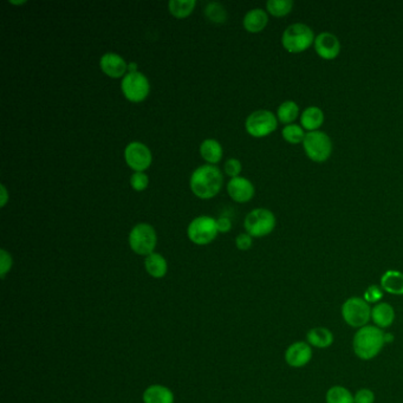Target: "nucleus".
<instances>
[{"mask_svg":"<svg viewBox=\"0 0 403 403\" xmlns=\"http://www.w3.org/2000/svg\"><path fill=\"white\" fill-rule=\"evenodd\" d=\"M228 192L230 197L236 202H247L254 197V186L249 179L236 176L228 181Z\"/></svg>","mask_w":403,"mask_h":403,"instance_id":"14","label":"nucleus"},{"mask_svg":"<svg viewBox=\"0 0 403 403\" xmlns=\"http://www.w3.org/2000/svg\"><path fill=\"white\" fill-rule=\"evenodd\" d=\"M223 174L213 164L197 168L191 176V189L200 199H210L219 193L223 186Z\"/></svg>","mask_w":403,"mask_h":403,"instance_id":"2","label":"nucleus"},{"mask_svg":"<svg viewBox=\"0 0 403 403\" xmlns=\"http://www.w3.org/2000/svg\"><path fill=\"white\" fill-rule=\"evenodd\" d=\"M277 127H278L277 115L265 109L251 112L245 122V128L254 138L269 136L270 134L275 132Z\"/></svg>","mask_w":403,"mask_h":403,"instance_id":"7","label":"nucleus"},{"mask_svg":"<svg viewBox=\"0 0 403 403\" xmlns=\"http://www.w3.org/2000/svg\"><path fill=\"white\" fill-rule=\"evenodd\" d=\"M252 244H254V241H252V236H249V233H241V234L236 236V247L241 249V251H247V249H251Z\"/></svg>","mask_w":403,"mask_h":403,"instance_id":"35","label":"nucleus"},{"mask_svg":"<svg viewBox=\"0 0 403 403\" xmlns=\"http://www.w3.org/2000/svg\"><path fill=\"white\" fill-rule=\"evenodd\" d=\"M293 9V1L292 0H269L266 3L267 12L272 14L273 17H285Z\"/></svg>","mask_w":403,"mask_h":403,"instance_id":"27","label":"nucleus"},{"mask_svg":"<svg viewBox=\"0 0 403 403\" xmlns=\"http://www.w3.org/2000/svg\"><path fill=\"white\" fill-rule=\"evenodd\" d=\"M217 228H218V232L226 233L232 228L231 220L228 219V218H225V217H221V218L217 220Z\"/></svg>","mask_w":403,"mask_h":403,"instance_id":"36","label":"nucleus"},{"mask_svg":"<svg viewBox=\"0 0 403 403\" xmlns=\"http://www.w3.org/2000/svg\"><path fill=\"white\" fill-rule=\"evenodd\" d=\"M313 347L306 341H296L286 347L284 360L289 367L300 369L309 365L313 360Z\"/></svg>","mask_w":403,"mask_h":403,"instance_id":"12","label":"nucleus"},{"mask_svg":"<svg viewBox=\"0 0 403 403\" xmlns=\"http://www.w3.org/2000/svg\"><path fill=\"white\" fill-rule=\"evenodd\" d=\"M125 159L135 172H143L151 163V151L141 142H130L125 147Z\"/></svg>","mask_w":403,"mask_h":403,"instance_id":"11","label":"nucleus"},{"mask_svg":"<svg viewBox=\"0 0 403 403\" xmlns=\"http://www.w3.org/2000/svg\"><path fill=\"white\" fill-rule=\"evenodd\" d=\"M145 266L147 272L154 278H162L167 273V262L161 254H151L147 256Z\"/></svg>","mask_w":403,"mask_h":403,"instance_id":"23","label":"nucleus"},{"mask_svg":"<svg viewBox=\"0 0 403 403\" xmlns=\"http://www.w3.org/2000/svg\"><path fill=\"white\" fill-rule=\"evenodd\" d=\"M276 217L267 208H256L246 215L244 228L252 238L269 236L276 228Z\"/></svg>","mask_w":403,"mask_h":403,"instance_id":"6","label":"nucleus"},{"mask_svg":"<svg viewBox=\"0 0 403 403\" xmlns=\"http://www.w3.org/2000/svg\"><path fill=\"white\" fill-rule=\"evenodd\" d=\"M326 403H355L354 394L343 386H332L326 394Z\"/></svg>","mask_w":403,"mask_h":403,"instance_id":"25","label":"nucleus"},{"mask_svg":"<svg viewBox=\"0 0 403 403\" xmlns=\"http://www.w3.org/2000/svg\"><path fill=\"white\" fill-rule=\"evenodd\" d=\"M282 135L285 141L290 143V145H298V143H303L304 141L306 133L302 125H285L283 130H282Z\"/></svg>","mask_w":403,"mask_h":403,"instance_id":"28","label":"nucleus"},{"mask_svg":"<svg viewBox=\"0 0 403 403\" xmlns=\"http://www.w3.org/2000/svg\"><path fill=\"white\" fill-rule=\"evenodd\" d=\"M375 393L369 388H361L354 394L355 403H374L375 402Z\"/></svg>","mask_w":403,"mask_h":403,"instance_id":"32","label":"nucleus"},{"mask_svg":"<svg viewBox=\"0 0 403 403\" xmlns=\"http://www.w3.org/2000/svg\"><path fill=\"white\" fill-rule=\"evenodd\" d=\"M195 4V0H171L168 3V10L174 17L184 18L192 13Z\"/></svg>","mask_w":403,"mask_h":403,"instance_id":"26","label":"nucleus"},{"mask_svg":"<svg viewBox=\"0 0 403 403\" xmlns=\"http://www.w3.org/2000/svg\"><path fill=\"white\" fill-rule=\"evenodd\" d=\"M395 317L396 313L393 305L387 302H380L371 306V321L374 326H378L382 330L391 328L394 324Z\"/></svg>","mask_w":403,"mask_h":403,"instance_id":"16","label":"nucleus"},{"mask_svg":"<svg viewBox=\"0 0 403 403\" xmlns=\"http://www.w3.org/2000/svg\"><path fill=\"white\" fill-rule=\"evenodd\" d=\"M156 241V232L149 223H138L129 233L130 249L140 256L154 254Z\"/></svg>","mask_w":403,"mask_h":403,"instance_id":"8","label":"nucleus"},{"mask_svg":"<svg viewBox=\"0 0 403 403\" xmlns=\"http://www.w3.org/2000/svg\"><path fill=\"white\" fill-rule=\"evenodd\" d=\"M145 403H174V395L167 387L153 384L143 393Z\"/></svg>","mask_w":403,"mask_h":403,"instance_id":"21","label":"nucleus"},{"mask_svg":"<svg viewBox=\"0 0 403 403\" xmlns=\"http://www.w3.org/2000/svg\"><path fill=\"white\" fill-rule=\"evenodd\" d=\"M206 17L215 23H223L228 19V12L219 3H210L205 8Z\"/></svg>","mask_w":403,"mask_h":403,"instance_id":"29","label":"nucleus"},{"mask_svg":"<svg viewBox=\"0 0 403 403\" xmlns=\"http://www.w3.org/2000/svg\"><path fill=\"white\" fill-rule=\"evenodd\" d=\"M217 233V220L207 215H202L192 220L187 228L189 239L197 245L210 244V241H215Z\"/></svg>","mask_w":403,"mask_h":403,"instance_id":"9","label":"nucleus"},{"mask_svg":"<svg viewBox=\"0 0 403 403\" xmlns=\"http://www.w3.org/2000/svg\"><path fill=\"white\" fill-rule=\"evenodd\" d=\"M315 51L324 60H336L341 52V42L331 32H322L316 37L313 43Z\"/></svg>","mask_w":403,"mask_h":403,"instance_id":"13","label":"nucleus"},{"mask_svg":"<svg viewBox=\"0 0 403 403\" xmlns=\"http://www.w3.org/2000/svg\"><path fill=\"white\" fill-rule=\"evenodd\" d=\"M121 89L125 99L132 102H141L149 94V81L142 73H128L125 75Z\"/></svg>","mask_w":403,"mask_h":403,"instance_id":"10","label":"nucleus"},{"mask_svg":"<svg viewBox=\"0 0 403 403\" xmlns=\"http://www.w3.org/2000/svg\"><path fill=\"white\" fill-rule=\"evenodd\" d=\"M386 332L375 326L357 329L352 339L354 354L362 361H371L380 355L386 345Z\"/></svg>","mask_w":403,"mask_h":403,"instance_id":"1","label":"nucleus"},{"mask_svg":"<svg viewBox=\"0 0 403 403\" xmlns=\"http://www.w3.org/2000/svg\"><path fill=\"white\" fill-rule=\"evenodd\" d=\"M306 342L316 349H328L334 342V336L326 326H315L306 332Z\"/></svg>","mask_w":403,"mask_h":403,"instance_id":"17","label":"nucleus"},{"mask_svg":"<svg viewBox=\"0 0 403 403\" xmlns=\"http://www.w3.org/2000/svg\"><path fill=\"white\" fill-rule=\"evenodd\" d=\"M383 295H384V291L382 290L380 285H370L365 290L363 298L369 304H373V303L374 304H378L383 298Z\"/></svg>","mask_w":403,"mask_h":403,"instance_id":"30","label":"nucleus"},{"mask_svg":"<svg viewBox=\"0 0 403 403\" xmlns=\"http://www.w3.org/2000/svg\"><path fill=\"white\" fill-rule=\"evenodd\" d=\"M130 184L135 191L142 192L148 187L149 178L143 172H135L133 175L130 176Z\"/></svg>","mask_w":403,"mask_h":403,"instance_id":"31","label":"nucleus"},{"mask_svg":"<svg viewBox=\"0 0 403 403\" xmlns=\"http://www.w3.org/2000/svg\"><path fill=\"white\" fill-rule=\"evenodd\" d=\"M300 117V110L298 104L295 101H285L280 104L277 110V119L280 123L289 125Z\"/></svg>","mask_w":403,"mask_h":403,"instance_id":"24","label":"nucleus"},{"mask_svg":"<svg viewBox=\"0 0 403 403\" xmlns=\"http://www.w3.org/2000/svg\"><path fill=\"white\" fill-rule=\"evenodd\" d=\"M300 125L308 133H310V132H317V130H319V128L324 123L326 116H324V112H323L321 108L313 106V107H308L306 109H304V112L300 114Z\"/></svg>","mask_w":403,"mask_h":403,"instance_id":"19","label":"nucleus"},{"mask_svg":"<svg viewBox=\"0 0 403 403\" xmlns=\"http://www.w3.org/2000/svg\"><path fill=\"white\" fill-rule=\"evenodd\" d=\"M223 168H225V173L233 179L241 174V163L238 159H228Z\"/></svg>","mask_w":403,"mask_h":403,"instance_id":"34","label":"nucleus"},{"mask_svg":"<svg viewBox=\"0 0 403 403\" xmlns=\"http://www.w3.org/2000/svg\"><path fill=\"white\" fill-rule=\"evenodd\" d=\"M315 32L310 26L303 23H295L288 26L282 36V44L290 53H302L315 43Z\"/></svg>","mask_w":403,"mask_h":403,"instance_id":"3","label":"nucleus"},{"mask_svg":"<svg viewBox=\"0 0 403 403\" xmlns=\"http://www.w3.org/2000/svg\"><path fill=\"white\" fill-rule=\"evenodd\" d=\"M10 3L14 5H22L25 4L26 1L25 0H23V1H13V0H10Z\"/></svg>","mask_w":403,"mask_h":403,"instance_id":"39","label":"nucleus"},{"mask_svg":"<svg viewBox=\"0 0 403 403\" xmlns=\"http://www.w3.org/2000/svg\"><path fill=\"white\" fill-rule=\"evenodd\" d=\"M99 66L106 75L109 77L119 78L125 76V73L128 70V64L125 63L123 57H121L114 52H108L101 57Z\"/></svg>","mask_w":403,"mask_h":403,"instance_id":"15","label":"nucleus"},{"mask_svg":"<svg viewBox=\"0 0 403 403\" xmlns=\"http://www.w3.org/2000/svg\"><path fill=\"white\" fill-rule=\"evenodd\" d=\"M302 145L306 156L313 162L317 163L328 161L332 154V148H334L330 136L321 130L306 133V136Z\"/></svg>","mask_w":403,"mask_h":403,"instance_id":"5","label":"nucleus"},{"mask_svg":"<svg viewBox=\"0 0 403 403\" xmlns=\"http://www.w3.org/2000/svg\"><path fill=\"white\" fill-rule=\"evenodd\" d=\"M341 315L345 324L357 330L371 321V306L363 297H349L341 306Z\"/></svg>","mask_w":403,"mask_h":403,"instance_id":"4","label":"nucleus"},{"mask_svg":"<svg viewBox=\"0 0 403 403\" xmlns=\"http://www.w3.org/2000/svg\"><path fill=\"white\" fill-rule=\"evenodd\" d=\"M200 154L208 163H218L223 158V148L215 138H207L200 145Z\"/></svg>","mask_w":403,"mask_h":403,"instance_id":"22","label":"nucleus"},{"mask_svg":"<svg viewBox=\"0 0 403 403\" xmlns=\"http://www.w3.org/2000/svg\"><path fill=\"white\" fill-rule=\"evenodd\" d=\"M380 286L389 295L403 296V272L387 270L380 279Z\"/></svg>","mask_w":403,"mask_h":403,"instance_id":"18","label":"nucleus"},{"mask_svg":"<svg viewBox=\"0 0 403 403\" xmlns=\"http://www.w3.org/2000/svg\"><path fill=\"white\" fill-rule=\"evenodd\" d=\"M267 23H269V16L265 10L262 9L249 10V12L245 14L244 21H243L246 31L252 34H257L264 30Z\"/></svg>","mask_w":403,"mask_h":403,"instance_id":"20","label":"nucleus"},{"mask_svg":"<svg viewBox=\"0 0 403 403\" xmlns=\"http://www.w3.org/2000/svg\"><path fill=\"white\" fill-rule=\"evenodd\" d=\"M11 267H12L11 254L8 251L1 249L0 251V276H1V278H4L6 273L11 270Z\"/></svg>","mask_w":403,"mask_h":403,"instance_id":"33","label":"nucleus"},{"mask_svg":"<svg viewBox=\"0 0 403 403\" xmlns=\"http://www.w3.org/2000/svg\"><path fill=\"white\" fill-rule=\"evenodd\" d=\"M9 200V194H8V189L4 184L0 186V206L4 207L6 202Z\"/></svg>","mask_w":403,"mask_h":403,"instance_id":"37","label":"nucleus"},{"mask_svg":"<svg viewBox=\"0 0 403 403\" xmlns=\"http://www.w3.org/2000/svg\"><path fill=\"white\" fill-rule=\"evenodd\" d=\"M129 73H138V64L136 63H129L128 64Z\"/></svg>","mask_w":403,"mask_h":403,"instance_id":"38","label":"nucleus"}]
</instances>
